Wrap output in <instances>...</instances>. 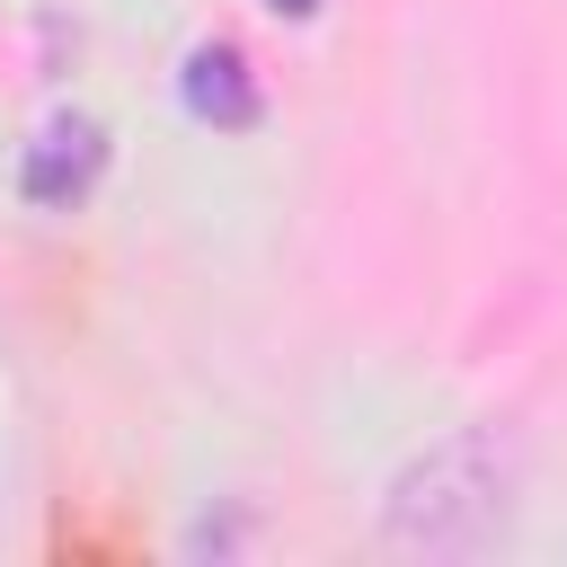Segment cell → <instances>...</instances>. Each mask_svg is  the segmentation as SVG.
I'll return each mask as SVG.
<instances>
[{"instance_id": "cell-1", "label": "cell", "mask_w": 567, "mask_h": 567, "mask_svg": "<svg viewBox=\"0 0 567 567\" xmlns=\"http://www.w3.org/2000/svg\"><path fill=\"white\" fill-rule=\"evenodd\" d=\"M514 496H523V443L505 425H461L390 478L381 540L408 558H478L505 540Z\"/></svg>"}, {"instance_id": "cell-2", "label": "cell", "mask_w": 567, "mask_h": 567, "mask_svg": "<svg viewBox=\"0 0 567 567\" xmlns=\"http://www.w3.org/2000/svg\"><path fill=\"white\" fill-rule=\"evenodd\" d=\"M97 168H106V133H97L89 115H53V124L27 142V159H18V186H27V204H44V213H71V204L97 186Z\"/></svg>"}, {"instance_id": "cell-3", "label": "cell", "mask_w": 567, "mask_h": 567, "mask_svg": "<svg viewBox=\"0 0 567 567\" xmlns=\"http://www.w3.org/2000/svg\"><path fill=\"white\" fill-rule=\"evenodd\" d=\"M186 115H204V124H221V133H239V124H257V71H248V53L239 44H195L186 53Z\"/></svg>"}, {"instance_id": "cell-4", "label": "cell", "mask_w": 567, "mask_h": 567, "mask_svg": "<svg viewBox=\"0 0 567 567\" xmlns=\"http://www.w3.org/2000/svg\"><path fill=\"white\" fill-rule=\"evenodd\" d=\"M266 9H275V18H319L328 0H266Z\"/></svg>"}]
</instances>
